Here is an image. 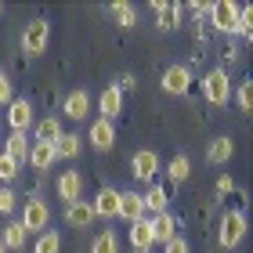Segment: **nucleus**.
<instances>
[{
	"mask_svg": "<svg viewBox=\"0 0 253 253\" xmlns=\"http://www.w3.org/2000/svg\"><path fill=\"white\" fill-rule=\"evenodd\" d=\"M246 239V213L243 210H228L221 217V228H217V243L224 250H235Z\"/></svg>",
	"mask_w": 253,
	"mask_h": 253,
	"instance_id": "obj_1",
	"label": "nucleus"
},
{
	"mask_svg": "<svg viewBox=\"0 0 253 253\" xmlns=\"http://www.w3.org/2000/svg\"><path fill=\"white\" fill-rule=\"evenodd\" d=\"M203 94L210 105H228L232 101V80H228V69H210L203 76Z\"/></svg>",
	"mask_w": 253,
	"mask_h": 253,
	"instance_id": "obj_2",
	"label": "nucleus"
},
{
	"mask_svg": "<svg viewBox=\"0 0 253 253\" xmlns=\"http://www.w3.org/2000/svg\"><path fill=\"white\" fill-rule=\"evenodd\" d=\"M51 43V22L47 18H33L26 29H22V47H26V54H43Z\"/></svg>",
	"mask_w": 253,
	"mask_h": 253,
	"instance_id": "obj_3",
	"label": "nucleus"
},
{
	"mask_svg": "<svg viewBox=\"0 0 253 253\" xmlns=\"http://www.w3.org/2000/svg\"><path fill=\"white\" fill-rule=\"evenodd\" d=\"M18 221H22L26 232H47V224H51V206L33 195V199H26V206H22V217H18Z\"/></svg>",
	"mask_w": 253,
	"mask_h": 253,
	"instance_id": "obj_4",
	"label": "nucleus"
},
{
	"mask_svg": "<svg viewBox=\"0 0 253 253\" xmlns=\"http://www.w3.org/2000/svg\"><path fill=\"white\" fill-rule=\"evenodd\" d=\"M159 84H163L167 94H188L192 90V69L188 65H167L163 69V76H159Z\"/></svg>",
	"mask_w": 253,
	"mask_h": 253,
	"instance_id": "obj_5",
	"label": "nucleus"
},
{
	"mask_svg": "<svg viewBox=\"0 0 253 253\" xmlns=\"http://www.w3.org/2000/svg\"><path fill=\"white\" fill-rule=\"evenodd\" d=\"M235 15H239V4H232V0H213L210 4V26L217 33H235Z\"/></svg>",
	"mask_w": 253,
	"mask_h": 253,
	"instance_id": "obj_6",
	"label": "nucleus"
},
{
	"mask_svg": "<svg viewBox=\"0 0 253 253\" xmlns=\"http://www.w3.org/2000/svg\"><path fill=\"white\" fill-rule=\"evenodd\" d=\"M130 174L137 181H152L159 174V156L152 152V148H137V152L130 156Z\"/></svg>",
	"mask_w": 253,
	"mask_h": 253,
	"instance_id": "obj_7",
	"label": "nucleus"
},
{
	"mask_svg": "<svg viewBox=\"0 0 253 253\" xmlns=\"http://www.w3.org/2000/svg\"><path fill=\"white\" fill-rule=\"evenodd\" d=\"M54 192H58V199H65V206L84 199V174H80V170H65V174L54 181Z\"/></svg>",
	"mask_w": 253,
	"mask_h": 253,
	"instance_id": "obj_8",
	"label": "nucleus"
},
{
	"mask_svg": "<svg viewBox=\"0 0 253 253\" xmlns=\"http://www.w3.org/2000/svg\"><path fill=\"white\" fill-rule=\"evenodd\" d=\"M98 112H101L98 120H109V123H116V116L123 112V90H120L116 84H109L105 90H101V98H98Z\"/></svg>",
	"mask_w": 253,
	"mask_h": 253,
	"instance_id": "obj_9",
	"label": "nucleus"
},
{
	"mask_svg": "<svg viewBox=\"0 0 253 253\" xmlns=\"http://www.w3.org/2000/svg\"><path fill=\"white\" fill-rule=\"evenodd\" d=\"M7 123H11V130H22V134L33 126V105H29V98H11Z\"/></svg>",
	"mask_w": 253,
	"mask_h": 253,
	"instance_id": "obj_10",
	"label": "nucleus"
},
{
	"mask_svg": "<svg viewBox=\"0 0 253 253\" xmlns=\"http://www.w3.org/2000/svg\"><path fill=\"white\" fill-rule=\"evenodd\" d=\"M90 210H94V217H116L120 213V188L105 185L94 199H90Z\"/></svg>",
	"mask_w": 253,
	"mask_h": 253,
	"instance_id": "obj_11",
	"label": "nucleus"
},
{
	"mask_svg": "<svg viewBox=\"0 0 253 253\" xmlns=\"http://www.w3.org/2000/svg\"><path fill=\"white\" fill-rule=\"evenodd\" d=\"M87 141L98 148V152H109L112 145H116V126H112L109 120H94L87 130Z\"/></svg>",
	"mask_w": 253,
	"mask_h": 253,
	"instance_id": "obj_12",
	"label": "nucleus"
},
{
	"mask_svg": "<svg viewBox=\"0 0 253 253\" xmlns=\"http://www.w3.org/2000/svg\"><path fill=\"white\" fill-rule=\"evenodd\" d=\"M152 221V246H167L170 239L177 235V221H174V213H156V217H148Z\"/></svg>",
	"mask_w": 253,
	"mask_h": 253,
	"instance_id": "obj_13",
	"label": "nucleus"
},
{
	"mask_svg": "<svg viewBox=\"0 0 253 253\" xmlns=\"http://www.w3.org/2000/svg\"><path fill=\"white\" fill-rule=\"evenodd\" d=\"M126 239H130L134 253H148V250H152V221H148V217H141V221H130V228H126Z\"/></svg>",
	"mask_w": 253,
	"mask_h": 253,
	"instance_id": "obj_14",
	"label": "nucleus"
},
{
	"mask_svg": "<svg viewBox=\"0 0 253 253\" xmlns=\"http://www.w3.org/2000/svg\"><path fill=\"white\" fill-rule=\"evenodd\" d=\"M62 112H65L69 120H87V116H90V94H87L84 87H80V90H69Z\"/></svg>",
	"mask_w": 253,
	"mask_h": 253,
	"instance_id": "obj_15",
	"label": "nucleus"
},
{
	"mask_svg": "<svg viewBox=\"0 0 253 253\" xmlns=\"http://www.w3.org/2000/svg\"><path fill=\"white\" fill-rule=\"evenodd\" d=\"M152 11H156V26L159 29H177V22H181V11H185V4H174V0H170V4H167V0H156V4H152Z\"/></svg>",
	"mask_w": 253,
	"mask_h": 253,
	"instance_id": "obj_16",
	"label": "nucleus"
},
{
	"mask_svg": "<svg viewBox=\"0 0 253 253\" xmlns=\"http://www.w3.org/2000/svg\"><path fill=\"white\" fill-rule=\"evenodd\" d=\"M123 221H141L145 217V199H141V192H120V213Z\"/></svg>",
	"mask_w": 253,
	"mask_h": 253,
	"instance_id": "obj_17",
	"label": "nucleus"
},
{
	"mask_svg": "<svg viewBox=\"0 0 253 253\" xmlns=\"http://www.w3.org/2000/svg\"><path fill=\"white\" fill-rule=\"evenodd\" d=\"M145 199V217H156V213H167L170 210V195L163 185H148V192L141 195Z\"/></svg>",
	"mask_w": 253,
	"mask_h": 253,
	"instance_id": "obj_18",
	"label": "nucleus"
},
{
	"mask_svg": "<svg viewBox=\"0 0 253 253\" xmlns=\"http://www.w3.org/2000/svg\"><path fill=\"white\" fill-rule=\"evenodd\" d=\"M54 145H47V141H33V148H29V159L26 163L33 167V170H51L54 167Z\"/></svg>",
	"mask_w": 253,
	"mask_h": 253,
	"instance_id": "obj_19",
	"label": "nucleus"
},
{
	"mask_svg": "<svg viewBox=\"0 0 253 253\" xmlns=\"http://www.w3.org/2000/svg\"><path fill=\"white\" fill-rule=\"evenodd\" d=\"M232 156H235V141H232L228 134L213 137V141H210V148H206V159H210V163H228Z\"/></svg>",
	"mask_w": 253,
	"mask_h": 253,
	"instance_id": "obj_20",
	"label": "nucleus"
},
{
	"mask_svg": "<svg viewBox=\"0 0 253 253\" xmlns=\"http://www.w3.org/2000/svg\"><path fill=\"white\" fill-rule=\"evenodd\" d=\"M65 221L73 224V228H87L90 221H94V210H90V203H84V199L69 203V206H65Z\"/></svg>",
	"mask_w": 253,
	"mask_h": 253,
	"instance_id": "obj_21",
	"label": "nucleus"
},
{
	"mask_svg": "<svg viewBox=\"0 0 253 253\" xmlns=\"http://www.w3.org/2000/svg\"><path fill=\"white\" fill-rule=\"evenodd\" d=\"M29 148H33V141H26V134H22V130H11V137L4 141V156L26 163V159H29Z\"/></svg>",
	"mask_w": 253,
	"mask_h": 253,
	"instance_id": "obj_22",
	"label": "nucleus"
},
{
	"mask_svg": "<svg viewBox=\"0 0 253 253\" xmlns=\"http://www.w3.org/2000/svg\"><path fill=\"white\" fill-rule=\"evenodd\" d=\"M80 148H84V137L65 130L58 141H54V156H58V159H76V156H80Z\"/></svg>",
	"mask_w": 253,
	"mask_h": 253,
	"instance_id": "obj_23",
	"label": "nucleus"
},
{
	"mask_svg": "<svg viewBox=\"0 0 253 253\" xmlns=\"http://www.w3.org/2000/svg\"><path fill=\"white\" fill-rule=\"evenodd\" d=\"M62 134H65V130H62V120H58V116H43V120L37 123V141H47V145H54Z\"/></svg>",
	"mask_w": 253,
	"mask_h": 253,
	"instance_id": "obj_24",
	"label": "nucleus"
},
{
	"mask_svg": "<svg viewBox=\"0 0 253 253\" xmlns=\"http://www.w3.org/2000/svg\"><path fill=\"white\" fill-rule=\"evenodd\" d=\"M26 228H22V221H7L4 224V235H0V243H4L7 250H22V246H26Z\"/></svg>",
	"mask_w": 253,
	"mask_h": 253,
	"instance_id": "obj_25",
	"label": "nucleus"
},
{
	"mask_svg": "<svg viewBox=\"0 0 253 253\" xmlns=\"http://www.w3.org/2000/svg\"><path fill=\"white\" fill-rule=\"evenodd\" d=\"M90 253H120V235L112 232V228H109V232H101L94 243H90Z\"/></svg>",
	"mask_w": 253,
	"mask_h": 253,
	"instance_id": "obj_26",
	"label": "nucleus"
},
{
	"mask_svg": "<svg viewBox=\"0 0 253 253\" xmlns=\"http://www.w3.org/2000/svg\"><path fill=\"white\" fill-rule=\"evenodd\" d=\"M235 33L243 40H250L253 37V7L250 4H239V15H235Z\"/></svg>",
	"mask_w": 253,
	"mask_h": 253,
	"instance_id": "obj_27",
	"label": "nucleus"
},
{
	"mask_svg": "<svg viewBox=\"0 0 253 253\" xmlns=\"http://www.w3.org/2000/svg\"><path fill=\"white\" fill-rule=\"evenodd\" d=\"M33 253H62V235L58 232H40Z\"/></svg>",
	"mask_w": 253,
	"mask_h": 253,
	"instance_id": "obj_28",
	"label": "nucleus"
},
{
	"mask_svg": "<svg viewBox=\"0 0 253 253\" xmlns=\"http://www.w3.org/2000/svg\"><path fill=\"white\" fill-rule=\"evenodd\" d=\"M112 15H116L120 29H130L137 22V11H134V4H126V0H116V4H112Z\"/></svg>",
	"mask_w": 253,
	"mask_h": 253,
	"instance_id": "obj_29",
	"label": "nucleus"
},
{
	"mask_svg": "<svg viewBox=\"0 0 253 253\" xmlns=\"http://www.w3.org/2000/svg\"><path fill=\"white\" fill-rule=\"evenodd\" d=\"M167 174H170V181H188L192 159L188 156H174V159H170V167H167Z\"/></svg>",
	"mask_w": 253,
	"mask_h": 253,
	"instance_id": "obj_30",
	"label": "nucleus"
},
{
	"mask_svg": "<svg viewBox=\"0 0 253 253\" xmlns=\"http://www.w3.org/2000/svg\"><path fill=\"white\" fill-rule=\"evenodd\" d=\"M232 98L239 101V109H243V112H250L253 109V80H243L239 90H232Z\"/></svg>",
	"mask_w": 253,
	"mask_h": 253,
	"instance_id": "obj_31",
	"label": "nucleus"
},
{
	"mask_svg": "<svg viewBox=\"0 0 253 253\" xmlns=\"http://www.w3.org/2000/svg\"><path fill=\"white\" fill-rule=\"evenodd\" d=\"M22 174V163L18 159H11V156H4L0 152V181H15Z\"/></svg>",
	"mask_w": 253,
	"mask_h": 253,
	"instance_id": "obj_32",
	"label": "nucleus"
},
{
	"mask_svg": "<svg viewBox=\"0 0 253 253\" xmlns=\"http://www.w3.org/2000/svg\"><path fill=\"white\" fill-rule=\"evenodd\" d=\"M11 98H15V87H11V76L0 69V109L11 105Z\"/></svg>",
	"mask_w": 253,
	"mask_h": 253,
	"instance_id": "obj_33",
	"label": "nucleus"
},
{
	"mask_svg": "<svg viewBox=\"0 0 253 253\" xmlns=\"http://www.w3.org/2000/svg\"><path fill=\"white\" fill-rule=\"evenodd\" d=\"M15 206H18V195H15V192H11V188L4 185V188H0V213H11Z\"/></svg>",
	"mask_w": 253,
	"mask_h": 253,
	"instance_id": "obj_34",
	"label": "nucleus"
},
{
	"mask_svg": "<svg viewBox=\"0 0 253 253\" xmlns=\"http://www.w3.org/2000/svg\"><path fill=\"white\" fill-rule=\"evenodd\" d=\"M163 253H192V246H188V239L174 235V239H170V243L163 246Z\"/></svg>",
	"mask_w": 253,
	"mask_h": 253,
	"instance_id": "obj_35",
	"label": "nucleus"
},
{
	"mask_svg": "<svg viewBox=\"0 0 253 253\" xmlns=\"http://www.w3.org/2000/svg\"><path fill=\"white\" fill-rule=\"evenodd\" d=\"M192 15H195V26H199V18H206L210 15V4H206V0H192V4H185Z\"/></svg>",
	"mask_w": 253,
	"mask_h": 253,
	"instance_id": "obj_36",
	"label": "nucleus"
},
{
	"mask_svg": "<svg viewBox=\"0 0 253 253\" xmlns=\"http://www.w3.org/2000/svg\"><path fill=\"white\" fill-rule=\"evenodd\" d=\"M228 192H235V181H232V174H221L217 177V195H228Z\"/></svg>",
	"mask_w": 253,
	"mask_h": 253,
	"instance_id": "obj_37",
	"label": "nucleus"
},
{
	"mask_svg": "<svg viewBox=\"0 0 253 253\" xmlns=\"http://www.w3.org/2000/svg\"><path fill=\"white\" fill-rule=\"evenodd\" d=\"M0 253H7V246H4V243H0Z\"/></svg>",
	"mask_w": 253,
	"mask_h": 253,
	"instance_id": "obj_38",
	"label": "nucleus"
},
{
	"mask_svg": "<svg viewBox=\"0 0 253 253\" xmlns=\"http://www.w3.org/2000/svg\"><path fill=\"white\" fill-rule=\"evenodd\" d=\"M0 15H4V4H0Z\"/></svg>",
	"mask_w": 253,
	"mask_h": 253,
	"instance_id": "obj_39",
	"label": "nucleus"
}]
</instances>
